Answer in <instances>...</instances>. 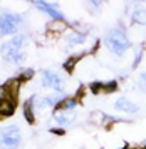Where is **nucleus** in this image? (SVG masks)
<instances>
[{
  "label": "nucleus",
  "instance_id": "8",
  "mask_svg": "<svg viewBox=\"0 0 146 149\" xmlns=\"http://www.w3.org/2000/svg\"><path fill=\"white\" fill-rule=\"evenodd\" d=\"M15 112V101L12 97H4L0 101V116L4 117H8Z\"/></svg>",
  "mask_w": 146,
  "mask_h": 149
},
{
  "label": "nucleus",
  "instance_id": "1",
  "mask_svg": "<svg viewBox=\"0 0 146 149\" xmlns=\"http://www.w3.org/2000/svg\"><path fill=\"white\" fill-rule=\"evenodd\" d=\"M104 44H106V47L109 49L111 52H114L116 55H123L128 49L131 47V42L128 39L124 29H119V27L111 29V30L107 32L106 37H104Z\"/></svg>",
  "mask_w": 146,
  "mask_h": 149
},
{
  "label": "nucleus",
  "instance_id": "21",
  "mask_svg": "<svg viewBox=\"0 0 146 149\" xmlns=\"http://www.w3.org/2000/svg\"><path fill=\"white\" fill-rule=\"evenodd\" d=\"M141 148H143V149H146V139H145L143 142H141Z\"/></svg>",
  "mask_w": 146,
  "mask_h": 149
},
{
  "label": "nucleus",
  "instance_id": "5",
  "mask_svg": "<svg viewBox=\"0 0 146 149\" xmlns=\"http://www.w3.org/2000/svg\"><path fill=\"white\" fill-rule=\"evenodd\" d=\"M42 86L52 89L55 92H62L64 91V79L52 70H44L42 72Z\"/></svg>",
  "mask_w": 146,
  "mask_h": 149
},
{
  "label": "nucleus",
  "instance_id": "4",
  "mask_svg": "<svg viewBox=\"0 0 146 149\" xmlns=\"http://www.w3.org/2000/svg\"><path fill=\"white\" fill-rule=\"evenodd\" d=\"M22 17L17 14H10V12H5V14L0 15V34L2 35H10L13 34L17 27H19Z\"/></svg>",
  "mask_w": 146,
  "mask_h": 149
},
{
  "label": "nucleus",
  "instance_id": "18",
  "mask_svg": "<svg viewBox=\"0 0 146 149\" xmlns=\"http://www.w3.org/2000/svg\"><path fill=\"white\" fill-rule=\"evenodd\" d=\"M51 29H52V30H57V32H60V30H64V29H66V24H64V22H54L52 25H51Z\"/></svg>",
  "mask_w": 146,
  "mask_h": 149
},
{
  "label": "nucleus",
  "instance_id": "16",
  "mask_svg": "<svg viewBox=\"0 0 146 149\" xmlns=\"http://www.w3.org/2000/svg\"><path fill=\"white\" fill-rule=\"evenodd\" d=\"M138 86H140L141 91L146 92V72H141L140 77H138Z\"/></svg>",
  "mask_w": 146,
  "mask_h": 149
},
{
  "label": "nucleus",
  "instance_id": "19",
  "mask_svg": "<svg viewBox=\"0 0 146 149\" xmlns=\"http://www.w3.org/2000/svg\"><path fill=\"white\" fill-rule=\"evenodd\" d=\"M102 3L101 2H87V7L89 8H98V7H101Z\"/></svg>",
  "mask_w": 146,
  "mask_h": 149
},
{
  "label": "nucleus",
  "instance_id": "6",
  "mask_svg": "<svg viewBox=\"0 0 146 149\" xmlns=\"http://www.w3.org/2000/svg\"><path fill=\"white\" fill-rule=\"evenodd\" d=\"M34 7L40 8V10H44L46 14H49L51 17H52L54 20H64V15H62V12H59V8H57V5H54V3H49V2H32Z\"/></svg>",
  "mask_w": 146,
  "mask_h": 149
},
{
  "label": "nucleus",
  "instance_id": "13",
  "mask_svg": "<svg viewBox=\"0 0 146 149\" xmlns=\"http://www.w3.org/2000/svg\"><path fill=\"white\" fill-rule=\"evenodd\" d=\"M116 89H118V82L116 81H109V82H106V84H102V91H104V92H109V94H111Z\"/></svg>",
  "mask_w": 146,
  "mask_h": 149
},
{
  "label": "nucleus",
  "instance_id": "14",
  "mask_svg": "<svg viewBox=\"0 0 146 149\" xmlns=\"http://www.w3.org/2000/svg\"><path fill=\"white\" fill-rule=\"evenodd\" d=\"M77 61H79V57H71V59H67L66 64H64V69H67V70H72Z\"/></svg>",
  "mask_w": 146,
  "mask_h": 149
},
{
  "label": "nucleus",
  "instance_id": "10",
  "mask_svg": "<svg viewBox=\"0 0 146 149\" xmlns=\"http://www.w3.org/2000/svg\"><path fill=\"white\" fill-rule=\"evenodd\" d=\"M24 116H25V119L30 124L34 122V106H32V99L30 101H27L25 104H24Z\"/></svg>",
  "mask_w": 146,
  "mask_h": 149
},
{
  "label": "nucleus",
  "instance_id": "17",
  "mask_svg": "<svg viewBox=\"0 0 146 149\" xmlns=\"http://www.w3.org/2000/svg\"><path fill=\"white\" fill-rule=\"evenodd\" d=\"M32 75H34V70L32 69H27V70H24V72L20 74L19 81H29V79H32Z\"/></svg>",
  "mask_w": 146,
  "mask_h": 149
},
{
  "label": "nucleus",
  "instance_id": "2",
  "mask_svg": "<svg viewBox=\"0 0 146 149\" xmlns=\"http://www.w3.org/2000/svg\"><path fill=\"white\" fill-rule=\"evenodd\" d=\"M27 44L25 35H17L13 37L12 40L5 42L2 45V57L5 59L7 62H12V64H20V62L25 59V54L22 47Z\"/></svg>",
  "mask_w": 146,
  "mask_h": 149
},
{
  "label": "nucleus",
  "instance_id": "7",
  "mask_svg": "<svg viewBox=\"0 0 146 149\" xmlns=\"http://www.w3.org/2000/svg\"><path fill=\"white\" fill-rule=\"evenodd\" d=\"M114 107L118 109V111H123V112H128V114H133V112H138V106L134 104V102H131L129 99H126V97H119L118 101L114 102Z\"/></svg>",
  "mask_w": 146,
  "mask_h": 149
},
{
  "label": "nucleus",
  "instance_id": "12",
  "mask_svg": "<svg viewBox=\"0 0 146 149\" xmlns=\"http://www.w3.org/2000/svg\"><path fill=\"white\" fill-rule=\"evenodd\" d=\"M54 119H55V121H57V124H60V126H67V124L71 122V119L67 117V111H62V112H57Z\"/></svg>",
  "mask_w": 146,
  "mask_h": 149
},
{
  "label": "nucleus",
  "instance_id": "15",
  "mask_svg": "<svg viewBox=\"0 0 146 149\" xmlns=\"http://www.w3.org/2000/svg\"><path fill=\"white\" fill-rule=\"evenodd\" d=\"M89 89H91L93 94H99L101 91H102V82H93V84L89 86Z\"/></svg>",
  "mask_w": 146,
  "mask_h": 149
},
{
  "label": "nucleus",
  "instance_id": "11",
  "mask_svg": "<svg viewBox=\"0 0 146 149\" xmlns=\"http://www.w3.org/2000/svg\"><path fill=\"white\" fill-rule=\"evenodd\" d=\"M86 42V35L84 34H72L71 37H69V44L71 45H77V44H84Z\"/></svg>",
  "mask_w": 146,
  "mask_h": 149
},
{
  "label": "nucleus",
  "instance_id": "3",
  "mask_svg": "<svg viewBox=\"0 0 146 149\" xmlns=\"http://www.w3.org/2000/svg\"><path fill=\"white\" fill-rule=\"evenodd\" d=\"M22 136L17 126L0 127V149H17L20 146Z\"/></svg>",
  "mask_w": 146,
  "mask_h": 149
},
{
  "label": "nucleus",
  "instance_id": "20",
  "mask_svg": "<svg viewBox=\"0 0 146 149\" xmlns=\"http://www.w3.org/2000/svg\"><path fill=\"white\" fill-rule=\"evenodd\" d=\"M52 132H55V134H62L64 131H62V129H52Z\"/></svg>",
  "mask_w": 146,
  "mask_h": 149
},
{
  "label": "nucleus",
  "instance_id": "9",
  "mask_svg": "<svg viewBox=\"0 0 146 149\" xmlns=\"http://www.w3.org/2000/svg\"><path fill=\"white\" fill-rule=\"evenodd\" d=\"M131 20L140 24V25H146V8H134L131 14Z\"/></svg>",
  "mask_w": 146,
  "mask_h": 149
}]
</instances>
